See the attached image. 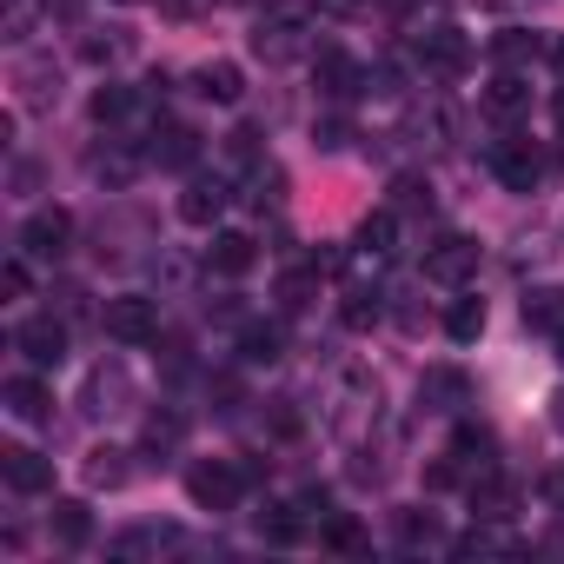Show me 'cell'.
I'll return each mask as SVG.
<instances>
[{"label": "cell", "instance_id": "obj_25", "mask_svg": "<svg viewBox=\"0 0 564 564\" xmlns=\"http://www.w3.org/2000/svg\"><path fill=\"white\" fill-rule=\"evenodd\" d=\"M180 544V531H166V524H140V531H120L113 538V557H140V551H173Z\"/></svg>", "mask_w": 564, "mask_h": 564}, {"label": "cell", "instance_id": "obj_49", "mask_svg": "<svg viewBox=\"0 0 564 564\" xmlns=\"http://www.w3.org/2000/svg\"><path fill=\"white\" fill-rule=\"evenodd\" d=\"M127 8H133V0H127Z\"/></svg>", "mask_w": 564, "mask_h": 564}, {"label": "cell", "instance_id": "obj_42", "mask_svg": "<svg viewBox=\"0 0 564 564\" xmlns=\"http://www.w3.org/2000/svg\"><path fill=\"white\" fill-rule=\"evenodd\" d=\"M319 8H333V14H359L366 0H319Z\"/></svg>", "mask_w": 564, "mask_h": 564}, {"label": "cell", "instance_id": "obj_17", "mask_svg": "<svg viewBox=\"0 0 564 564\" xmlns=\"http://www.w3.org/2000/svg\"><path fill=\"white\" fill-rule=\"evenodd\" d=\"M0 399H8V412H14L21 425H47V419H54V392H47L41 379H28V372L0 386Z\"/></svg>", "mask_w": 564, "mask_h": 564}, {"label": "cell", "instance_id": "obj_6", "mask_svg": "<svg viewBox=\"0 0 564 564\" xmlns=\"http://www.w3.org/2000/svg\"><path fill=\"white\" fill-rule=\"evenodd\" d=\"M94 120H100L107 133H147V127H153V100L133 94V87H120V80H107V87L94 94Z\"/></svg>", "mask_w": 564, "mask_h": 564}, {"label": "cell", "instance_id": "obj_43", "mask_svg": "<svg viewBox=\"0 0 564 564\" xmlns=\"http://www.w3.org/2000/svg\"><path fill=\"white\" fill-rule=\"evenodd\" d=\"M551 425H557V432H564V386H557V392H551Z\"/></svg>", "mask_w": 564, "mask_h": 564}, {"label": "cell", "instance_id": "obj_33", "mask_svg": "<svg viewBox=\"0 0 564 564\" xmlns=\"http://www.w3.org/2000/svg\"><path fill=\"white\" fill-rule=\"evenodd\" d=\"M452 551H458V557H485V551H505V557H518V538H498V531H465Z\"/></svg>", "mask_w": 564, "mask_h": 564}, {"label": "cell", "instance_id": "obj_48", "mask_svg": "<svg viewBox=\"0 0 564 564\" xmlns=\"http://www.w3.org/2000/svg\"><path fill=\"white\" fill-rule=\"evenodd\" d=\"M557 67H564V47H557Z\"/></svg>", "mask_w": 564, "mask_h": 564}, {"label": "cell", "instance_id": "obj_22", "mask_svg": "<svg viewBox=\"0 0 564 564\" xmlns=\"http://www.w3.org/2000/svg\"><path fill=\"white\" fill-rule=\"evenodd\" d=\"M47 531H54V544H67V551H74V544H87V538H94V511H87L80 498H61V505L47 511Z\"/></svg>", "mask_w": 564, "mask_h": 564}, {"label": "cell", "instance_id": "obj_27", "mask_svg": "<svg viewBox=\"0 0 564 564\" xmlns=\"http://www.w3.org/2000/svg\"><path fill=\"white\" fill-rule=\"evenodd\" d=\"M445 333H452L458 346H471V339L485 333V300H452V313H445Z\"/></svg>", "mask_w": 564, "mask_h": 564}, {"label": "cell", "instance_id": "obj_11", "mask_svg": "<svg viewBox=\"0 0 564 564\" xmlns=\"http://www.w3.org/2000/svg\"><path fill=\"white\" fill-rule=\"evenodd\" d=\"M14 352H21L28 366H41V372H47V366H61V359H67V326H61L54 313H34V319H21V326H14Z\"/></svg>", "mask_w": 564, "mask_h": 564}, {"label": "cell", "instance_id": "obj_30", "mask_svg": "<svg viewBox=\"0 0 564 564\" xmlns=\"http://www.w3.org/2000/svg\"><path fill=\"white\" fill-rule=\"evenodd\" d=\"M180 438H186V419H180V412H153V419H147V432H140V445H147V452H173Z\"/></svg>", "mask_w": 564, "mask_h": 564}, {"label": "cell", "instance_id": "obj_3", "mask_svg": "<svg viewBox=\"0 0 564 564\" xmlns=\"http://www.w3.org/2000/svg\"><path fill=\"white\" fill-rule=\"evenodd\" d=\"M239 491H246V471L239 465H226V458H193L186 465V498L199 511H232Z\"/></svg>", "mask_w": 564, "mask_h": 564}, {"label": "cell", "instance_id": "obj_12", "mask_svg": "<svg viewBox=\"0 0 564 564\" xmlns=\"http://www.w3.org/2000/svg\"><path fill=\"white\" fill-rule=\"evenodd\" d=\"M313 80H319V94H326V100H339V107H346L352 94H366V87H372V80H366V67H359L352 54H339V47H319V54H313Z\"/></svg>", "mask_w": 564, "mask_h": 564}, {"label": "cell", "instance_id": "obj_36", "mask_svg": "<svg viewBox=\"0 0 564 564\" xmlns=\"http://www.w3.org/2000/svg\"><path fill=\"white\" fill-rule=\"evenodd\" d=\"M372 319H379V300H372V293H366V286H359V293H352V300H346V326H352V333H366V326H372Z\"/></svg>", "mask_w": 564, "mask_h": 564}, {"label": "cell", "instance_id": "obj_26", "mask_svg": "<svg viewBox=\"0 0 564 564\" xmlns=\"http://www.w3.org/2000/svg\"><path fill=\"white\" fill-rule=\"evenodd\" d=\"M153 160H160V166H193V160H199V133H193V127H166L160 147H153Z\"/></svg>", "mask_w": 564, "mask_h": 564}, {"label": "cell", "instance_id": "obj_39", "mask_svg": "<svg viewBox=\"0 0 564 564\" xmlns=\"http://www.w3.org/2000/svg\"><path fill=\"white\" fill-rule=\"evenodd\" d=\"M346 140H352V127H346V120H326V127H319V147H326V153H339Z\"/></svg>", "mask_w": 564, "mask_h": 564}, {"label": "cell", "instance_id": "obj_46", "mask_svg": "<svg viewBox=\"0 0 564 564\" xmlns=\"http://www.w3.org/2000/svg\"><path fill=\"white\" fill-rule=\"evenodd\" d=\"M392 8H399V14H412V8H419V0H392Z\"/></svg>", "mask_w": 564, "mask_h": 564}, {"label": "cell", "instance_id": "obj_21", "mask_svg": "<svg viewBox=\"0 0 564 564\" xmlns=\"http://www.w3.org/2000/svg\"><path fill=\"white\" fill-rule=\"evenodd\" d=\"M252 239L246 232H213V246H206V265L219 272V279H239V272H252Z\"/></svg>", "mask_w": 564, "mask_h": 564}, {"label": "cell", "instance_id": "obj_9", "mask_svg": "<svg viewBox=\"0 0 564 564\" xmlns=\"http://www.w3.org/2000/svg\"><path fill=\"white\" fill-rule=\"evenodd\" d=\"M471 272H478V239L445 232V239L425 246V279H432V286H465Z\"/></svg>", "mask_w": 564, "mask_h": 564}, {"label": "cell", "instance_id": "obj_15", "mask_svg": "<svg viewBox=\"0 0 564 564\" xmlns=\"http://www.w3.org/2000/svg\"><path fill=\"white\" fill-rule=\"evenodd\" d=\"M419 405H425L432 419H458V412L471 405V379L452 372V366H432V372L419 379Z\"/></svg>", "mask_w": 564, "mask_h": 564}, {"label": "cell", "instance_id": "obj_4", "mask_svg": "<svg viewBox=\"0 0 564 564\" xmlns=\"http://www.w3.org/2000/svg\"><path fill=\"white\" fill-rule=\"evenodd\" d=\"M100 326H107V339H120V346H153V339H160V300L120 293V300H107Z\"/></svg>", "mask_w": 564, "mask_h": 564}, {"label": "cell", "instance_id": "obj_2", "mask_svg": "<svg viewBox=\"0 0 564 564\" xmlns=\"http://www.w3.org/2000/svg\"><path fill=\"white\" fill-rule=\"evenodd\" d=\"M412 61H419L432 80H458V74L471 67V41H465L452 21H432V28L412 41Z\"/></svg>", "mask_w": 564, "mask_h": 564}, {"label": "cell", "instance_id": "obj_47", "mask_svg": "<svg viewBox=\"0 0 564 564\" xmlns=\"http://www.w3.org/2000/svg\"><path fill=\"white\" fill-rule=\"evenodd\" d=\"M557 359H564V326H557Z\"/></svg>", "mask_w": 564, "mask_h": 564}, {"label": "cell", "instance_id": "obj_37", "mask_svg": "<svg viewBox=\"0 0 564 564\" xmlns=\"http://www.w3.org/2000/svg\"><path fill=\"white\" fill-rule=\"evenodd\" d=\"M524 326H557V293H531L524 300Z\"/></svg>", "mask_w": 564, "mask_h": 564}, {"label": "cell", "instance_id": "obj_7", "mask_svg": "<svg viewBox=\"0 0 564 564\" xmlns=\"http://www.w3.org/2000/svg\"><path fill=\"white\" fill-rule=\"evenodd\" d=\"M485 160H491V173H498L511 193H531V186H538V173H544V160H538V147H531L524 133H498Z\"/></svg>", "mask_w": 564, "mask_h": 564}, {"label": "cell", "instance_id": "obj_1", "mask_svg": "<svg viewBox=\"0 0 564 564\" xmlns=\"http://www.w3.org/2000/svg\"><path fill=\"white\" fill-rule=\"evenodd\" d=\"M252 54L265 67H286V61L313 54V14L306 8H265L259 28H252Z\"/></svg>", "mask_w": 564, "mask_h": 564}, {"label": "cell", "instance_id": "obj_32", "mask_svg": "<svg viewBox=\"0 0 564 564\" xmlns=\"http://www.w3.org/2000/svg\"><path fill=\"white\" fill-rule=\"evenodd\" d=\"M87 173L107 180V186H127L133 180V153H87Z\"/></svg>", "mask_w": 564, "mask_h": 564}, {"label": "cell", "instance_id": "obj_5", "mask_svg": "<svg viewBox=\"0 0 564 564\" xmlns=\"http://www.w3.org/2000/svg\"><path fill=\"white\" fill-rule=\"evenodd\" d=\"M67 239H74V213H67V206H34V213L21 219V252L41 259V265H54V259L67 252Z\"/></svg>", "mask_w": 564, "mask_h": 564}, {"label": "cell", "instance_id": "obj_20", "mask_svg": "<svg viewBox=\"0 0 564 564\" xmlns=\"http://www.w3.org/2000/svg\"><path fill=\"white\" fill-rule=\"evenodd\" d=\"M193 87H199V100H213V107H232V100L246 94V74H239L232 61H206V67L193 74Z\"/></svg>", "mask_w": 564, "mask_h": 564}, {"label": "cell", "instance_id": "obj_24", "mask_svg": "<svg viewBox=\"0 0 564 564\" xmlns=\"http://www.w3.org/2000/svg\"><path fill=\"white\" fill-rule=\"evenodd\" d=\"M87 485H94V491H120V485H127V452H120V445L87 452Z\"/></svg>", "mask_w": 564, "mask_h": 564}, {"label": "cell", "instance_id": "obj_16", "mask_svg": "<svg viewBox=\"0 0 564 564\" xmlns=\"http://www.w3.org/2000/svg\"><path fill=\"white\" fill-rule=\"evenodd\" d=\"M14 87H21V107H28V113H47V107L61 100V67H54L47 54H21Z\"/></svg>", "mask_w": 564, "mask_h": 564}, {"label": "cell", "instance_id": "obj_31", "mask_svg": "<svg viewBox=\"0 0 564 564\" xmlns=\"http://www.w3.org/2000/svg\"><path fill=\"white\" fill-rule=\"evenodd\" d=\"M252 524H259V538H272V544H293V538H300V518H293V505H265Z\"/></svg>", "mask_w": 564, "mask_h": 564}, {"label": "cell", "instance_id": "obj_45", "mask_svg": "<svg viewBox=\"0 0 564 564\" xmlns=\"http://www.w3.org/2000/svg\"><path fill=\"white\" fill-rule=\"evenodd\" d=\"M478 8H518V0H478Z\"/></svg>", "mask_w": 564, "mask_h": 564}, {"label": "cell", "instance_id": "obj_28", "mask_svg": "<svg viewBox=\"0 0 564 564\" xmlns=\"http://www.w3.org/2000/svg\"><path fill=\"white\" fill-rule=\"evenodd\" d=\"M34 21H41V0H8V8H0V41H28L34 34Z\"/></svg>", "mask_w": 564, "mask_h": 564}, {"label": "cell", "instance_id": "obj_23", "mask_svg": "<svg viewBox=\"0 0 564 564\" xmlns=\"http://www.w3.org/2000/svg\"><path fill=\"white\" fill-rule=\"evenodd\" d=\"M272 293H279V306H286V313H306L319 300V265H286Z\"/></svg>", "mask_w": 564, "mask_h": 564}, {"label": "cell", "instance_id": "obj_10", "mask_svg": "<svg viewBox=\"0 0 564 564\" xmlns=\"http://www.w3.org/2000/svg\"><path fill=\"white\" fill-rule=\"evenodd\" d=\"M399 252V219L392 213H372L366 226H359V239H352V252H346V265L359 272V279H372V272H386V259Z\"/></svg>", "mask_w": 564, "mask_h": 564}, {"label": "cell", "instance_id": "obj_29", "mask_svg": "<svg viewBox=\"0 0 564 564\" xmlns=\"http://www.w3.org/2000/svg\"><path fill=\"white\" fill-rule=\"evenodd\" d=\"M491 54H498L505 67H518V61H538V54H544V41H538V34H524V28H505V34L491 41Z\"/></svg>", "mask_w": 564, "mask_h": 564}, {"label": "cell", "instance_id": "obj_34", "mask_svg": "<svg viewBox=\"0 0 564 564\" xmlns=\"http://www.w3.org/2000/svg\"><path fill=\"white\" fill-rule=\"evenodd\" d=\"M326 544H333V551H366L359 518H333V524H326Z\"/></svg>", "mask_w": 564, "mask_h": 564}, {"label": "cell", "instance_id": "obj_19", "mask_svg": "<svg viewBox=\"0 0 564 564\" xmlns=\"http://www.w3.org/2000/svg\"><path fill=\"white\" fill-rule=\"evenodd\" d=\"M239 359L246 366H279L286 359V333H279L272 319H246L239 326Z\"/></svg>", "mask_w": 564, "mask_h": 564}, {"label": "cell", "instance_id": "obj_18", "mask_svg": "<svg viewBox=\"0 0 564 564\" xmlns=\"http://www.w3.org/2000/svg\"><path fill=\"white\" fill-rule=\"evenodd\" d=\"M524 107H531V80L511 74V67H498L491 87H485V113H491V120H518Z\"/></svg>", "mask_w": 564, "mask_h": 564}, {"label": "cell", "instance_id": "obj_38", "mask_svg": "<svg viewBox=\"0 0 564 564\" xmlns=\"http://www.w3.org/2000/svg\"><path fill=\"white\" fill-rule=\"evenodd\" d=\"M80 54H87L94 67H107V61H120V54H127V41H87Z\"/></svg>", "mask_w": 564, "mask_h": 564}, {"label": "cell", "instance_id": "obj_41", "mask_svg": "<svg viewBox=\"0 0 564 564\" xmlns=\"http://www.w3.org/2000/svg\"><path fill=\"white\" fill-rule=\"evenodd\" d=\"M399 531H405V544H419V538H432V518H419V511H405V518H399Z\"/></svg>", "mask_w": 564, "mask_h": 564}, {"label": "cell", "instance_id": "obj_44", "mask_svg": "<svg viewBox=\"0 0 564 564\" xmlns=\"http://www.w3.org/2000/svg\"><path fill=\"white\" fill-rule=\"evenodd\" d=\"M551 113H557V127H564V87H557V100H551Z\"/></svg>", "mask_w": 564, "mask_h": 564}, {"label": "cell", "instance_id": "obj_14", "mask_svg": "<svg viewBox=\"0 0 564 564\" xmlns=\"http://www.w3.org/2000/svg\"><path fill=\"white\" fill-rule=\"evenodd\" d=\"M0 478L21 498H41V491H54V458H41L28 445H0Z\"/></svg>", "mask_w": 564, "mask_h": 564}, {"label": "cell", "instance_id": "obj_35", "mask_svg": "<svg viewBox=\"0 0 564 564\" xmlns=\"http://www.w3.org/2000/svg\"><path fill=\"white\" fill-rule=\"evenodd\" d=\"M0 293H8V300H28V252H14L8 265H0Z\"/></svg>", "mask_w": 564, "mask_h": 564}, {"label": "cell", "instance_id": "obj_8", "mask_svg": "<svg viewBox=\"0 0 564 564\" xmlns=\"http://www.w3.org/2000/svg\"><path fill=\"white\" fill-rule=\"evenodd\" d=\"M127 405H133V379H127V366H120V359L94 366L87 386H80V412H87V419H113V412H127Z\"/></svg>", "mask_w": 564, "mask_h": 564}, {"label": "cell", "instance_id": "obj_13", "mask_svg": "<svg viewBox=\"0 0 564 564\" xmlns=\"http://www.w3.org/2000/svg\"><path fill=\"white\" fill-rule=\"evenodd\" d=\"M232 206V186H226V173H193L186 180V193H180V219L186 226H219V213Z\"/></svg>", "mask_w": 564, "mask_h": 564}, {"label": "cell", "instance_id": "obj_40", "mask_svg": "<svg viewBox=\"0 0 564 564\" xmlns=\"http://www.w3.org/2000/svg\"><path fill=\"white\" fill-rule=\"evenodd\" d=\"M160 8H166L173 21H193V14H206V8H213V0H160Z\"/></svg>", "mask_w": 564, "mask_h": 564}]
</instances>
